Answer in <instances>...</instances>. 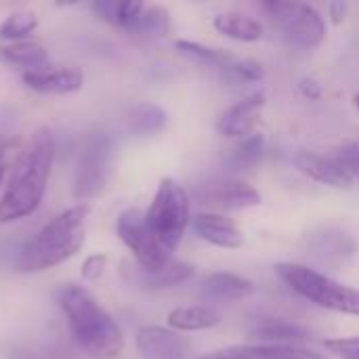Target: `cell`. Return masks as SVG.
Listing matches in <instances>:
<instances>
[{"label":"cell","instance_id":"cell-2","mask_svg":"<svg viewBox=\"0 0 359 359\" xmlns=\"http://www.w3.org/2000/svg\"><path fill=\"white\" fill-rule=\"evenodd\" d=\"M76 345L93 359H116L124 351V334L116 320L80 284H61L55 292Z\"/></svg>","mask_w":359,"mask_h":359},{"label":"cell","instance_id":"cell-25","mask_svg":"<svg viewBox=\"0 0 359 359\" xmlns=\"http://www.w3.org/2000/svg\"><path fill=\"white\" fill-rule=\"evenodd\" d=\"M265 151V139L261 133H252L246 139H240L238 145L231 149L229 158H227V166L231 170H250L255 168Z\"/></svg>","mask_w":359,"mask_h":359},{"label":"cell","instance_id":"cell-29","mask_svg":"<svg viewBox=\"0 0 359 359\" xmlns=\"http://www.w3.org/2000/svg\"><path fill=\"white\" fill-rule=\"evenodd\" d=\"M334 158L339 160V164L347 170V175L355 181L359 179V143H345L343 147H339L334 151Z\"/></svg>","mask_w":359,"mask_h":359},{"label":"cell","instance_id":"cell-35","mask_svg":"<svg viewBox=\"0 0 359 359\" xmlns=\"http://www.w3.org/2000/svg\"><path fill=\"white\" fill-rule=\"evenodd\" d=\"M353 103H355V107H358V109H359V93H358V95H355V97H353Z\"/></svg>","mask_w":359,"mask_h":359},{"label":"cell","instance_id":"cell-20","mask_svg":"<svg viewBox=\"0 0 359 359\" xmlns=\"http://www.w3.org/2000/svg\"><path fill=\"white\" fill-rule=\"evenodd\" d=\"M0 63L25 67V72L46 67V48L38 40H19L0 44Z\"/></svg>","mask_w":359,"mask_h":359},{"label":"cell","instance_id":"cell-28","mask_svg":"<svg viewBox=\"0 0 359 359\" xmlns=\"http://www.w3.org/2000/svg\"><path fill=\"white\" fill-rule=\"evenodd\" d=\"M227 76L236 82H261L265 78V65L257 59H238Z\"/></svg>","mask_w":359,"mask_h":359},{"label":"cell","instance_id":"cell-8","mask_svg":"<svg viewBox=\"0 0 359 359\" xmlns=\"http://www.w3.org/2000/svg\"><path fill=\"white\" fill-rule=\"evenodd\" d=\"M109 166H111V141L105 135H93L86 145L84 151L80 156V164H78V175H76V196L80 200L93 198L95 194H99L107 181L109 175Z\"/></svg>","mask_w":359,"mask_h":359},{"label":"cell","instance_id":"cell-27","mask_svg":"<svg viewBox=\"0 0 359 359\" xmlns=\"http://www.w3.org/2000/svg\"><path fill=\"white\" fill-rule=\"evenodd\" d=\"M38 27V17L32 11H15L0 23V40L2 42H19L27 40Z\"/></svg>","mask_w":359,"mask_h":359},{"label":"cell","instance_id":"cell-5","mask_svg":"<svg viewBox=\"0 0 359 359\" xmlns=\"http://www.w3.org/2000/svg\"><path fill=\"white\" fill-rule=\"evenodd\" d=\"M145 221L162 246L175 252L191 223V200L187 189L172 177H164L145 210Z\"/></svg>","mask_w":359,"mask_h":359},{"label":"cell","instance_id":"cell-9","mask_svg":"<svg viewBox=\"0 0 359 359\" xmlns=\"http://www.w3.org/2000/svg\"><path fill=\"white\" fill-rule=\"evenodd\" d=\"M265 105H267V95L263 90H255L246 95L242 101L233 103L229 109L223 111L217 124L219 133L227 139H238V141L250 137L263 116Z\"/></svg>","mask_w":359,"mask_h":359},{"label":"cell","instance_id":"cell-24","mask_svg":"<svg viewBox=\"0 0 359 359\" xmlns=\"http://www.w3.org/2000/svg\"><path fill=\"white\" fill-rule=\"evenodd\" d=\"M252 334L269 345H297L299 341L309 339V332L303 326L288 320H273V318L261 322Z\"/></svg>","mask_w":359,"mask_h":359},{"label":"cell","instance_id":"cell-30","mask_svg":"<svg viewBox=\"0 0 359 359\" xmlns=\"http://www.w3.org/2000/svg\"><path fill=\"white\" fill-rule=\"evenodd\" d=\"M326 351L341 359H359V337L351 339H330L324 343Z\"/></svg>","mask_w":359,"mask_h":359},{"label":"cell","instance_id":"cell-26","mask_svg":"<svg viewBox=\"0 0 359 359\" xmlns=\"http://www.w3.org/2000/svg\"><path fill=\"white\" fill-rule=\"evenodd\" d=\"M170 29H172L170 13L164 6H145L130 34L143 38H164L170 34Z\"/></svg>","mask_w":359,"mask_h":359},{"label":"cell","instance_id":"cell-16","mask_svg":"<svg viewBox=\"0 0 359 359\" xmlns=\"http://www.w3.org/2000/svg\"><path fill=\"white\" fill-rule=\"evenodd\" d=\"M294 166L299 168V172H303L307 179L322 183V185H330V187H349L353 183V179L347 175V170L339 164V160L334 158V154L324 156V154H316V151H299L294 156Z\"/></svg>","mask_w":359,"mask_h":359},{"label":"cell","instance_id":"cell-12","mask_svg":"<svg viewBox=\"0 0 359 359\" xmlns=\"http://www.w3.org/2000/svg\"><path fill=\"white\" fill-rule=\"evenodd\" d=\"M191 227L200 240L221 250H238L244 244L240 225L221 212H198L191 219Z\"/></svg>","mask_w":359,"mask_h":359},{"label":"cell","instance_id":"cell-3","mask_svg":"<svg viewBox=\"0 0 359 359\" xmlns=\"http://www.w3.org/2000/svg\"><path fill=\"white\" fill-rule=\"evenodd\" d=\"M88 212L90 206L80 202L53 217L23 244L15 269L19 273H42L69 261L84 246Z\"/></svg>","mask_w":359,"mask_h":359},{"label":"cell","instance_id":"cell-32","mask_svg":"<svg viewBox=\"0 0 359 359\" xmlns=\"http://www.w3.org/2000/svg\"><path fill=\"white\" fill-rule=\"evenodd\" d=\"M299 90L309 101H318L322 97V84L318 80H313V78H303L301 84H299Z\"/></svg>","mask_w":359,"mask_h":359},{"label":"cell","instance_id":"cell-14","mask_svg":"<svg viewBox=\"0 0 359 359\" xmlns=\"http://www.w3.org/2000/svg\"><path fill=\"white\" fill-rule=\"evenodd\" d=\"M23 84L40 95H72L84 84V74L78 67H42L23 72Z\"/></svg>","mask_w":359,"mask_h":359},{"label":"cell","instance_id":"cell-10","mask_svg":"<svg viewBox=\"0 0 359 359\" xmlns=\"http://www.w3.org/2000/svg\"><path fill=\"white\" fill-rule=\"evenodd\" d=\"M135 345L145 359H189L191 345L172 328L143 326L137 330Z\"/></svg>","mask_w":359,"mask_h":359},{"label":"cell","instance_id":"cell-21","mask_svg":"<svg viewBox=\"0 0 359 359\" xmlns=\"http://www.w3.org/2000/svg\"><path fill=\"white\" fill-rule=\"evenodd\" d=\"M175 48L179 50V55H183L185 59L200 63L204 67H215L223 74H229L233 63L238 61V57L229 50L223 48H215V46H206L202 42H194V40H177Z\"/></svg>","mask_w":359,"mask_h":359},{"label":"cell","instance_id":"cell-23","mask_svg":"<svg viewBox=\"0 0 359 359\" xmlns=\"http://www.w3.org/2000/svg\"><path fill=\"white\" fill-rule=\"evenodd\" d=\"M168 122V116L166 111L151 103V101H143L139 105H135L130 111H128V128L130 133H135L137 137H151V135H158L164 130Z\"/></svg>","mask_w":359,"mask_h":359},{"label":"cell","instance_id":"cell-1","mask_svg":"<svg viewBox=\"0 0 359 359\" xmlns=\"http://www.w3.org/2000/svg\"><path fill=\"white\" fill-rule=\"evenodd\" d=\"M55 158L50 128H38L15 162L8 185L0 198V225L21 221L38 210L44 200Z\"/></svg>","mask_w":359,"mask_h":359},{"label":"cell","instance_id":"cell-22","mask_svg":"<svg viewBox=\"0 0 359 359\" xmlns=\"http://www.w3.org/2000/svg\"><path fill=\"white\" fill-rule=\"evenodd\" d=\"M90 8L107 23L118 25L126 32H133L137 25L145 4L137 0H97L90 4Z\"/></svg>","mask_w":359,"mask_h":359},{"label":"cell","instance_id":"cell-7","mask_svg":"<svg viewBox=\"0 0 359 359\" xmlns=\"http://www.w3.org/2000/svg\"><path fill=\"white\" fill-rule=\"evenodd\" d=\"M118 238L133 252L135 263L147 271H158L172 261V252L162 246L145 221V212L139 208H128L118 217L116 223Z\"/></svg>","mask_w":359,"mask_h":359},{"label":"cell","instance_id":"cell-11","mask_svg":"<svg viewBox=\"0 0 359 359\" xmlns=\"http://www.w3.org/2000/svg\"><path fill=\"white\" fill-rule=\"evenodd\" d=\"M200 200L219 210H244L261 204V194L240 179H217L202 187Z\"/></svg>","mask_w":359,"mask_h":359},{"label":"cell","instance_id":"cell-15","mask_svg":"<svg viewBox=\"0 0 359 359\" xmlns=\"http://www.w3.org/2000/svg\"><path fill=\"white\" fill-rule=\"evenodd\" d=\"M198 359H328L326 355L305 349L301 345H233L227 349H219L215 353L202 355Z\"/></svg>","mask_w":359,"mask_h":359},{"label":"cell","instance_id":"cell-13","mask_svg":"<svg viewBox=\"0 0 359 359\" xmlns=\"http://www.w3.org/2000/svg\"><path fill=\"white\" fill-rule=\"evenodd\" d=\"M122 276L128 284L143 288V290H164L179 284L189 282L196 276V267L183 261H170L166 267L158 271H147L143 267L135 265H122Z\"/></svg>","mask_w":359,"mask_h":359},{"label":"cell","instance_id":"cell-19","mask_svg":"<svg viewBox=\"0 0 359 359\" xmlns=\"http://www.w3.org/2000/svg\"><path fill=\"white\" fill-rule=\"evenodd\" d=\"M212 27L221 36L236 40V42H246V44L259 42L265 34V25L257 17L240 13V11H225V13L215 15Z\"/></svg>","mask_w":359,"mask_h":359},{"label":"cell","instance_id":"cell-31","mask_svg":"<svg viewBox=\"0 0 359 359\" xmlns=\"http://www.w3.org/2000/svg\"><path fill=\"white\" fill-rule=\"evenodd\" d=\"M105 267H107V255L95 252V255H90V257H86L84 263H82V269H80L82 280H86V282H97V280L105 273Z\"/></svg>","mask_w":359,"mask_h":359},{"label":"cell","instance_id":"cell-34","mask_svg":"<svg viewBox=\"0 0 359 359\" xmlns=\"http://www.w3.org/2000/svg\"><path fill=\"white\" fill-rule=\"evenodd\" d=\"M8 151H11V141L0 135V183H2L6 168H8Z\"/></svg>","mask_w":359,"mask_h":359},{"label":"cell","instance_id":"cell-17","mask_svg":"<svg viewBox=\"0 0 359 359\" xmlns=\"http://www.w3.org/2000/svg\"><path fill=\"white\" fill-rule=\"evenodd\" d=\"M252 292H255V284L248 278L229 271L210 273L202 282V294L210 303H236L248 299Z\"/></svg>","mask_w":359,"mask_h":359},{"label":"cell","instance_id":"cell-33","mask_svg":"<svg viewBox=\"0 0 359 359\" xmlns=\"http://www.w3.org/2000/svg\"><path fill=\"white\" fill-rule=\"evenodd\" d=\"M347 11H349L347 2H330L328 4V17L334 25H341L347 19Z\"/></svg>","mask_w":359,"mask_h":359},{"label":"cell","instance_id":"cell-18","mask_svg":"<svg viewBox=\"0 0 359 359\" xmlns=\"http://www.w3.org/2000/svg\"><path fill=\"white\" fill-rule=\"evenodd\" d=\"M223 320L221 311L215 305H183V307H175L168 318L166 324L168 328H172L175 332H204V330H212L215 326H219Z\"/></svg>","mask_w":359,"mask_h":359},{"label":"cell","instance_id":"cell-4","mask_svg":"<svg viewBox=\"0 0 359 359\" xmlns=\"http://www.w3.org/2000/svg\"><path fill=\"white\" fill-rule=\"evenodd\" d=\"M273 269L292 292L316 307L359 318V288L337 282L334 278L303 263H278Z\"/></svg>","mask_w":359,"mask_h":359},{"label":"cell","instance_id":"cell-6","mask_svg":"<svg viewBox=\"0 0 359 359\" xmlns=\"http://www.w3.org/2000/svg\"><path fill=\"white\" fill-rule=\"evenodd\" d=\"M263 8L290 46L311 50L324 42L326 21L316 6L297 0H271L265 2Z\"/></svg>","mask_w":359,"mask_h":359}]
</instances>
